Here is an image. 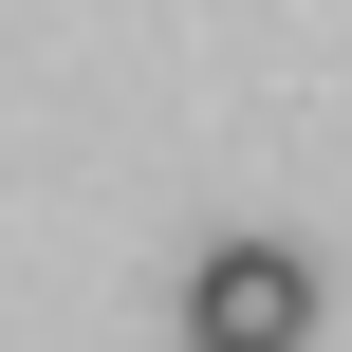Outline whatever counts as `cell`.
Wrapping results in <instances>:
<instances>
[{
  "instance_id": "1",
  "label": "cell",
  "mask_w": 352,
  "mask_h": 352,
  "mask_svg": "<svg viewBox=\"0 0 352 352\" xmlns=\"http://www.w3.org/2000/svg\"><path fill=\"white\" fill-rule=\"evenodd\" d=\"M186 352H316V260L297 241H204L186 260Z\"/></svg>"
}]
</instances>
